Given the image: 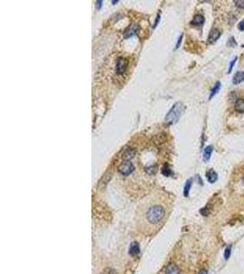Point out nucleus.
Listing matches in <instances>:
<instances>
[{
  "label": "nucleus",
  "instance_id": "1",
  "mask_svg": "<svg viewBox=\"0 0 244 274\" xmlns=\"http://www.w3.org/2000/svg\"><path fill=\"white\" fill-rule=\"evenodd\" d=\"M165 216V210L161 205L150 206L144 213V222L147 224L146 228H151V230H155L156 228H159Z\"/></svg>",
  "mask_w": 244,
  "mask_h": 274
},
{
  "label": "nucleus",
  "instance_id": "2",
  "mask_svg": "<svg viewBox=\"0 0 244 274\" xmlns=\"http://www.w3.org/2000/svg\"><path fill=\"white\" fill-rule=\"evenodd\" d=\"M184 110H185V106L182 102H176L165 118V122L168 124H174L178 122L181 115L183 114Z\"/></svg>",
  "mask_w": 244,
  "mask_h": 274
},
{
  "label": "nucleus",
  "instance_id": "3",
  "mask_svg": "<svg viewBox=\"0 0 244 274\" xmlns=\"http://www.w3.org/2000/svg\"><path fill=\"white\" fill-rule=\"evenodd\" d=\"M118 170H119V172L122 175H123V176H129V175H131L134 172L135 166H134V165L131 162H129V161H123L122 164L119 165Z\"/></svg>",
  "mask_w": 244,
  "mask_h": 274
},
{
  "label": "nucleus",
  "instance_id": "4",
  "mask_svg": "<svg viewBox=\"0 0 244 274\" xmlns=\"http://www.w3.org/2000/svg\"><path fill=\"white\" fill-rule=\"evenodd\" d=\"M140 28L138 25H135V24H133V25H130L125 30H124V39H128V38H131L135 35H136L139 31Z\"/></svg>",
  "mask_w": 244,
  "mask_h": 274
},
{
  "label": "nucleus",
  "instance_id": "5",
  "mask_svg": "<svg viewBox=\"0 0 244 274\" xmlns=\"http://www.w3.org/2000/svg\"><path fill=\"white\" fill-rule=\"evenodd\" d=\"M127 60L123 58H119L116 62V72L117 74H122L127 68Z\"/></svg>",
  "mask_w": 244,
  "mask_h": 274
},
{
  "label": "nucleus",
  "instance_id": "6",
  "mask_svg": "<svg viewBox=\"0 0 244 274\" xmlns=\"http://www.w3.org/2000/svg\"><path fill=\"white\" fill-rule=\"evenodd\" d=\"M221 35V32L218 29V28H213L210 32H209V35H208V40L209 43H213L215 42L217 39H219Z\"/></svg>",
  "mask_w": 244,
  "mask_h": 274
},
{
  "label": "nucleus",
  "instance_id": "7",
  "mask_svg": "<svg viewBox=\"0 0 244 274\" xmlns=\"http://www.w3.org/2000/svg\"><path fill=\"white\" fill-rule=\"evenodd\" d=\"M206 177H207V179H208V181L209 183L213 184L218 180V174L213 169H210L206 173Z\"/></svg>",
  "mask_w": 244,
  "mask_h": 274
},
{
  "label": "nucleus",
  "instance_id": "8",
  "mask_svg": "<svg viewBox=\"0 0 244 274\" xmlns=\"http://www.w3.org/2000/svg\"><path fill=\"white\" fill-rule=\"evenodd\" d=\"M204 22H205V19H204V17L202 15H196L195 17H194V19L193 20L191 21V25L192 26H194V27H200V26H202L204 24Z\"/></svg>",
  "mask_w": 244,
  "mask_h": 274
},
{
  "label": "nucleus",
  "instance_id": "9",
  "mask_svg": "<svg viewBox=\"0 0 244 274\" xmlns=\"http://www.w3.org/2000/svg\"><path fill=\"white\" fill-rule=\"evenodd\" d=\"M129 253L132 256H136L140 253V247L137 242H133L129 249Z\"/></svg>",
  "mask_w": 244,
  "mask_h": 274
},
{
  "label": "nucleus",
  "instance_id": "10",
  "mask_svg": "<svg viewBox=\"0 0 244 274\" xmlns=\"http://www.w3.org/2000/svg\"><path fill=\"white\" fill-rule=\"evenodd\" d=\"M242 81H244V71H238L232 79V82H233V84L237 85Z\"/></svg>",
  "mask_w": 244,
  "mask_h": 274
},
{
  "label": "nucleus",
  "instance_id": "11",
  "mask_svg": "<svg viewBox=\"0 0 244 274\" xmlns=\"http://www.w3.org/2000/svg\"><path fill=\"white\" fill-rule=\"evenodd\" d=\"M212 152H213V146H212V145H208V146H207V147L204 149L203 160L205 162H208V161L210 159V156H211Z\"/></svg>",
  "mask_w": 244,
  "mask_h": 274
},
{
  "label": "nucleus",
  "instance_id": "12",
  "mask_svg": "<svg viewBox=\"0 0 244 274\" xmlns=\"http://www.w3.org/2000/svg\"><path fill=\"white\" fill-rule=\"evenodd\" d=\"M235 111L238 113H244V99L239 98L235 102Z\"/></svg>",
  "mask_w": 244,
  "mask_h": 274
},
{
  "label": "nucleus",
  "instance_id": "13",
  "mask_svg": "<svg viewBox=\"0 0 244 274\" xmlns=\"http://www.w3.org/2000/svg\"><path fill=\"white\" fill-rule=\"evenodd\" d=\"M135 156V150L134 149H127L124 151L123 155H122V158L124 161H129L130 159H132L133 157Z\"/></svg>",
  "mask_w": 244,
  "mask_h": 274
},
{
  "label": "nucleus",
  "instance_id": "14",
  "mask_svg": "<svg viewBox=\"0 0 244 274\" xmlns=\"http://www.w3.org/2000/svg\"><path fill=\"white\" fill-rule=\"evenodd\" d=\"M165 274H179V269L176 264H170L166 268Z\"/></svg>",
  "mask_w": 244,
  "mask_h": 274
},
{
  "label": "nucleus",
  "instance_id": "15",
  "mask_svg": "<svg viewBox=\"0 0 244 274\" xmlns=\"http://www.w3.org/2000/svg\"><path fill=\"white\" fill-rule=\"evenodd\" d=\"M220 87H221V83H220V81H217V82L214 84V87L212 88V90H211V92H210L209 100H211V99L213 98V97L219 92V91L220 90Z\"/></svg>",
  "mask_w": 244,
  "mask_h": 274
},
{
  "label": "nucleus",
  "instance_id": "16",
  "mask_svg": "<svg viewBox=\"0 0 244 274\" xmlns=\"http://www.w3.org/2000/svg\"><path fill=\"white\" fill-rule=\"evenodd\" d=\"M192 183H193V180H192V178L188 179V180L186 182V184H185V186H184V196H188V194H189V191H190V188H191V186H192Z\"/></svg>",
  "mask_w": 244,
  "mask_h": 274
},
{
  "label": "nucleus",
  "instance_id": "17",
  "mask_svg": "<svg viewBox=\"0 0 244 274\" xmlns=\"http://www.w3.org/2000/svg\"><path fill=\"white\" fill-rule=\"evenodd\" d=\"M162 174L164 176H171V174H172V170L170 169V167H169V165H165L164 166L162 167Z\"/></svg>",
  "mask_w": 244,
  "mask_h": 274
},
{
  "label": "nucleus",
  "instance_id": "18",
  "mask_svg": "<svg viewBox=\"0 0 244 274\" xmlns=\"http://www.w3.org/2000/svg\"><path fill=\"white\" fill-rule=\"evenodd\" d=\"M236 45H237V43H236V40L234 39V38H233V37H231L230 39H229V41H228V46H229V47H230V48H234Z\"/></svg>",
  "mask_w": 244,
  "mask_h": 274
},
{
  "label": "nucleus",
  "instance_id": "19",
  "mask_svg": "<svg viewBox=\"0 0 244 274\" xmlns=\"http://www.w3.org/2000/svg\"><path fill=\"white\" fill-rule=\"evenodd\" d=\"M230 253H231V248H230V247H228V248L225 250V253H224V258H225V259H229V258L230 257Z\"/></svg>",
  "mask_w": 244,
  "mask_h": 274
},
{
  "label": "nucleus",
  "instance_id": "20",
  "mask_svg": "<svg viewBox=\"0 0 244 274\" xmlns=\"http://www.w3.org/2000/svg\"><path fill=\"white\" fill-rule=\"evenodd\" d=\"M234 3H235V5L239 7V8H241V9H243L244 10V0H237V1H234Z\"/></svg>",
  "mask_w": 244,
  "mask_h": 274
},
{
  "label": "nucleus",
  "instance_id": "21",
  "mask_svg": "<svg viewBox=\"0 0 244 274\" xmlns=\"http://www.w3.org/2000/svg\"><path fill=\"white\" fill-rule=\"evenodd\" d=\"M236 61H237V58H234V59L230 61V64H229V70H228V73H230L231 72V71L233 69V66L236 63Z\"/></svg>",
  "mask_w": 244,
  "mask_h": 274
},
{
  "label": "nucleus",
  "instance_id": "22",
  "mask_svg": "<svg viewBox=\"0 0 244 274\" xmlns=\"http://www.w3.org/2000/svg\"><path fill=\"white\" fill-rule=\"evenodd\" d=\"M238 28L241 31H244V19L242 20L239 24H238Z\"/></svg>",
  "mask_w": 244,
  "mask_h": 274
},
{
  "label": "nucleus",
  "instance_id": "23",
  "mask_svg": "<svg viewBox=\"0 0 244 274\" xmlns=\"http://www.w3.org/2000/svg\"><path fill=\"white\" fill-rule=\"evenodd\" d=\"M182 39H183V34H181L180 37L178 38V43H177V45H176V49H178V48H179V46H180V44H181V42H182Z\"/></svg>",
  "mask_w": 244,
  "mask_h": 274
},
{
  "label": "nucleus",
  "instance_id": "24",
  "mask_svg": "<svg viewBox=\"0 0 244 274\" xmlns=\"http://www.w3.org/2000/svg\"><path fill=\"white\" fill-rule=\"evenodd\" d=\"M159 20H160V15L158 14V15L156 16V21H155L154 25H153V28H156V26H157V24H158Z\"/></svg>",
  "mask_w": 244,
  "mask_h": 274
},
{
  "label": "nucleus",
  "instance_id": "25",
  "mask_svg": "<svg viewBox=\"0 0 244 274\" xmlns=\"http://www.w3.org/2000/svg\"><path fill=\"white\" fill-rule=\"evenodd\" d=\"M103 274H116V273H115V272H114V271H113L112 269H107V270H105V271H104Z\"/></svg>",
  "mask_w": 244,
  "mask_h": 274
},
{
  "label": "nucleus",
  "instance_id": "26",
  "mask_svg": "<svg viewBox=\"0 0 244 274\" xmlns=\"http://www.w3.org/2000/svg\"><path fill=\"white\" fill-rule=\"evenodd\" d=\"M95 6H96L97 9H101V7L102 6V1H96Z\"/></svg>",
  "mask_w": 244,
  "mask_h": 274
},
{
  "label": "nucleus",
  "instance_id": "27",
  "mask_svg": "<svg viewBox=\"0 0 244 274\" xmlns=\"http://www.w3.org/2000/svg\"><path fill=\"white\" fill-rule=\"evenodd\" d=\"M199 274H208V272H207L206 270H202V271L199 272Z\"/></svg>",
  "mask_w": 244,
  "mask_h": 274
},
{
  "label": "nucleus",
  "instance_id": "28",
  "mask_svg": "<svg viewBox=\"0 0 244 274\" xmlns=\"http://www.w3.org/2000/svg\"><path fill=\"white\" fill-rule=\"evenodd\" d=\"M112 3H113V5H115L116 3H118V1H116V0H115V1H112Z\"/></svg>",
  "mask_w": 244,
  "mask_h": 274
},
{
  "label": "nucleus",
  "instance_id": "29",
  "mask_svg": "<svg viewBox=\"0 0 244 274\" xmlns=\"http://www.w3.org/2000/svg\"><path fill=\"white\" fill-rule=\"evenodd\" d=\"M243 183H244V176H243Z\"/></svg>",
  "mask_w": 244,
  "mask_h": 274
}]
</instances>
